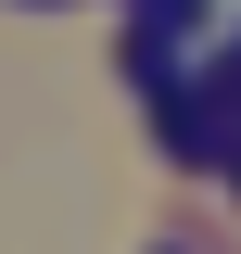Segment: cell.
<instances>
[{"instance_id":"cell-1","label":"cell","mask_w":241,"mask_h":254,"mask_svg":"<svg viewBox=\"0 0 241 254\" xmlns=\"http://www.w3.org/2000/svg\"><path fill=\"white\" fill-rule=\"evenodd\" d=\"M127 13H140L127 38H165V51H203L216 38V0H127Z\"/></svg>"}]
</instances>
